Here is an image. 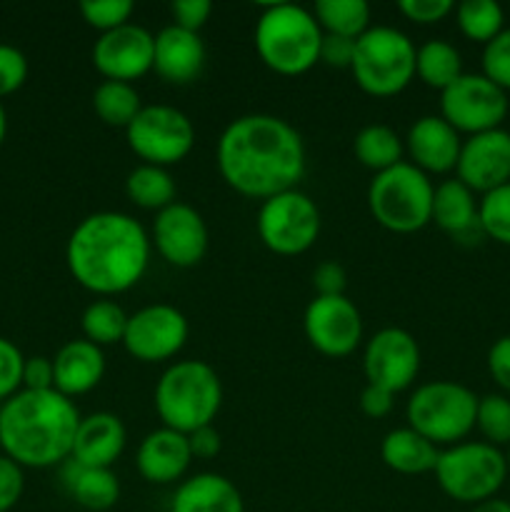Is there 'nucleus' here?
I'll return each mask as SVG.
<instances>
[{
  "label": "nucleus",
  "mask_w": 510,
  "mask_h": 512,
  "mask_svg": "<svg viewBox=\"0 0 510 512\" xmlns=\"http://www.w3.org/2000/svg\"><path fill=\"white\" fill-rule=\"evenodd\" d=\"M220 178L245 198L268 200L295 190L305 175V145L288 120L268 113L235 118L220 133Z\"/></svg>",
  "instance_id": "nucleus-1"
},
{
  "label": "nucleus",
  "mask_w": 510,
  "mask_h": 512,
  "mask_svg": "<svg viewBox=\"0 0 510 512\" xmlns=\"http://www.w3.org/2000/svg\"><path fill=\"white\" fill-rule=\"evenodd\" d=\"M150 248V235L133 215L100 210L75 225L65 245V263L80 288L110 298L143 280Z\"/></svg>",
  "instance_id": "nucleus-2"
},
{
  "label": "nucleus",
  "mask_w": 510,
  "mask_h": 512,
  "mask_svg": "<svg viewBox=\"0 0 510 512\" xmlns=\"http://www.w3.org/2000/svg\"><path fill=\"white\" fill-rule=\"evenodd\" d=\"M80 413L58 390H20L0 405V448L20 468H55L73 453Z\"/></svg>",
  "instance_id": "nucleus-3"
},
{
  "label": "nucleus",
  "mask_w": 510,
  "mask_h": 512,
  "mask_svg": "<svg viewBox=\"0 0 510 512\" xmlns=\"http://www.w3.org/2000/svg\"><path fill=\"white\" fill-rule=\"evenodd\" d=\"M253 43L265 68L295 78L320 63L323 30L313 10L293 3H270L255 20Z\"/></svg>",
  "instance_id": "nucleus-4"
},
{
  "label": "nucleus",
  "mask_w": 510,
  "mask_h": 512,
  "mask_svg": "<svg viewBox=\"0 0 510 512\" xmlns=\"http://www.w3.org/2000/svg\"><path fill=\"white\" fill-rule=\"evenodd\" d=\"M153 403L163 428L190 435L213 425L223 405V385L203 360H178L160 375Z\"/></svg>",
  "instance_id": "nucleus-5"
},
{
  "label": "nucleus",
  "mask_w": 510,
  "mask_h": 512,
  "mask_svg": "<svg viewBox=\"0 0 510 512\" xmlns=\"http://www.w3.org/2000/svg\"><path fill=\"white\" fill-rule=\"evenodd\" d=\"M415 45L403 30L390 25L368 28L355 40L353 73L355 85L373 98H393L403 93L415 78Z\"/></svg>",
  "instance_id": "nucleus-6"
},
{
  "label": "nucleus",
  "mask_w": 510,
  "mask_h": 512,
  "mask_svg": "<svg viewBox=\"0 0 510 512\" xmlns=\"http://www.w3.org/2000/svg\"><path fill=\"white\" fill-rule=\"evenodd\" d=\"M435 185L410 160L393 165L373 178L368 188L370 215L390 233H418L433 220Z\"/></svg>",
  "instance_id": "nucleus-7"
},
{
  "label": "nucleus",
  "mask_w": 510,
  "mask_h": 512,
  "mask_svg": "<svg viewBox=\"0 0 510 512\" xmlns=\"http://www.w3.org/2000/svg\"><path fill=\"white\" fill-rule=\"evenodd\" d=\"M478 395L455 380H433L410 395L405 418L408 428L438 445H458L475 430Z\"/></svg>",
  "instance_id": "nucleus-8"
},
{
  "label": "nucleus",
  "mask_w": 510,
  "mask_h": 512,
  "mask_svg": "<svg viewBox=\"0 0 510 512\" xmlns=\"http://www.w3.org/2000/svg\"><path fill=\"white\" fill-rule=\"evenodd\" d=\"M433 473L440 490L465 505L495 498L510 475L503 450L485 440H463L440 450Z\"/></svg>",
  "instance_id": "nucleus-9"
},
{
  "label": "nucleus",
  "mask_w": 510,
  "mask_h": 512,
  "mask_svg": "<svg viewBox=\"0 0 510 512\" xmlns=\"http://www.w3.org/2000/svg\"><path fill=\"white\" fill-rule=\"evenodd\" d=\"M125 140L145 165L168 170L170 165L183 163L195 148V125L173 105H143L125 128Z\"/></svg>",
  "instance_id": "nucleus-10"
},
{
  "label": "nucleus",
  "mask_w": 510,
  "mask_h": 512,
  "mask_svg": "<svg viewBox=\"0 0 510 512\" xmlns=\"http://www.w3.org/2000/svg\"><path fill=\"white\" fill-rule=\"evenodd\" d=\"M258 235L275 255H303L320 235V210L303 190H285L263 200L258 210Z\"/></svg>",
  "instance_id": "nucleus-11"
},
{
  "label": "nucleus",
  "mask_w": 510,
  "mask_h": 512,
  "mask_svg": "<svg viewBox=\"0 0 510 512\" xmlns=\"http://www.w3.org/2000/svg\"><path fill=\"white\" fill-rule=\"evenodd\" d=\"M505 115L508 93L483 73H463L440 93V118L468 138L503 128Z\"/></svg>",
  "instance_id": "nucleus-12"
},
{
  "label": "nucleus",
  "mask_w": 510,
  "mask_h": 512,
  "mask_svg": "<svg viewBox=\"0 0 510 512\" xmlns=\"http://www.w3.org/2000/svg\"><path fill=\"white\" fill-rule=\"evenodd\" d=\"M188 335V318L175 305L155 303L128 315L123 348L140 363H165L185 348Z\"/></svg>",
  "instance_id": "nucleus-13"
},
{
  "label": "nucleus",
  "mask_w": 510,
  "mask_h": 512,
  "mask_svg": "<svg viewBox=\"0 0 510 512\" xmlns=\"http://www.w3.org/2000/svg\"><path fill=\"white\" fill-rule=\"evenodd\" d=\"M308 343L325 358H345L363 340V318L353 300L345 295H315L303 315Z\"/></svg>",
  "instance_id": "nucleus-14"
},
{
  "label": "nucleus",
  "mask_w": 510,
  "mask_h": 512,
  "mask_svg": "<svg viewBox=\"0 0 510 512\" xmlns=\"http://www.w3.org/2000/svg\"><path fill=\"white\" fill-rule=\"evenodd\" d=\"M363 373L368 385L403 393L420 373L418 340L403 328H383L365 343Z\"/></svg>",
  "instance_id": "nucleus-15"
},
{
  "label": "nucleus",
  "mask_w": 510,
  "mask_h": 512,
  "mask_svg": "<svg viewBox=\"0 0 510 512\" xmlns=\"http://www.w3.org/2000/svg\"><path fill=\"white\" fill-rule=\"evenodd\" d=\"M155 35L143 25L128 23L103 33L93 45V65L105 80L130 83L153 70Z\"/></svg>",
  "instance_id": "nucleus-16"
},
{
  "label": "nucleus",
  "mask_w": 510,
  "mask_h": 512,
  "mask_svg": "<svg viewBox=\"0 0 510 512\" xmlns=\"http://www.w3.org/2000/svg\"><path fill=\"white\" fill-rule=\"evenodd\" d=\"M150 243L173 268H195L208 253V225L198 210L175 200L155 215Z\"/></svg>",
  "instance_id": "nucleus-17"
},
{
  "label": "nucleus",
  "mask_w": 510,
  "mask_h": 512,
  "mask_svg": "<svg viewBox=\"0 0 510 512\" xmlns=\"http://www.w3.org/2000/svg\"><path fill=\"white\" fill-rule=\"evenodd\" d=\"M455 178L473 193H490L510 183V133L505 128L470 135L463 140Z\"/></svg>",
  "instance_id": "nucleus-18"
},
{
  "label": "nucleus",
  "mask_w": 510,
  "mask_h": 512,
  "mask_svg": "<svg viewBox=\"0 0 510 512\" xmlns=\"http://www.w3.org/2000/svg\"><path fill=\"white\" fill-rule=\"evenodd\" d=\"M463 148V138L453 125L445 123L440 115H423L415 120L405 138V150L410 163L423 170L425 175H445L455 170Z\"/></svg>",
  "instance_id": "nucleus-19"
},
{
  "label": "nucleus",
  "mask_w": 510,
  "mask_h": 512,
  "mask_svg": "<svg viewBox=\"0 0 510 512\" xmlns=\"http://www.w3.org/2000/svg\"><path fill=\"white\" fill-rule=\"evenodd\" d=\"M190 463L193 455H190L188 435L170 428H158L145 435L135 455V468L150 485L175 483L188 473Z\"/></svg>",
  "instance_id": "nucleus-20"
},
{
  "label": "nucleus",
  "mask_w": 510,
  "mask_h": 512,
  "mask_svg": "<svg viewBox=\"0 0 510 512\" xmlns=\"http://www.w3.org/2000/svg\"><path fill=\"white\" fill-rule=\"evenodd\" d=\"M205 65V43L198 33L168 25L155 35L153 70L170 85H188L198 80Z\"/></svg>",
  "instance_id": "nucleus-21"
},
{
  "label": "nucleus",
  "mask_w": 510,
  "mask_h": 512,
  "mask_svg": "<svg viewBox=\"0 0 510 512\" xmlns=\"http://www.w3.org/2000/svg\"><path fill=\"white\" fill-rule=\"evenodd\" d=\"M125 440H128V433H125V425L118 415L90 413L80 418L70 460H75L83 468L110 470L123 455Z\"/></svg>",
  "instance_id": "nucleus-22"
},
{
  "label": "nucleus",
  "mask_w": 510,
  "mask_h": 512,
  "mask_svg": "<svg viewBox=\"0 0 510 512\" xmlns=\"http://www.w3.org/2000/svg\"><path fill=\"white\" fill-rule=\"evenodd\" d=\"M53 388L65 398H78L100 385L105 375L103 348L90 340H70L53 358Z\"/></svg>",
  "instance_id": "nucleus-23"
},
{
  "label": "nucleus",
  "mask_w": 510,
  "mask_h": 512,
  "mask_svg": "<svg viewBox=\"0 0 510 512\" xmlns=\"http://www.w3.org/2000/svg\"><path fill=\"white\" fill-rule=\"evenodd\" d=\"M448 235H453L458 243H473L475 238H483L478 218V200L468 185L458 178L443 180L435 188L433 195V220Z\"/></svg>",
  "instance_id": "nucleus-24"
},
{
  "label": "nucleus",
  "mask_w": 510,
  "mask_h": 512,
  "mask_svg": "<svg viewBox=\"0 0 510 512\" xmlns=\"http://www.w3.org/2000/svg\"><path fill=\"white\" fill-rule=\"evenodd\" d=\"M170 512H245L233 480L218 473H198L175 488Z\"/></svg>",
  "instance_id": "nucleus-25"
},
{
  "label": "nucleus",
  "mask_w": 510,
  "mask_h": 512,
  "mask_svg": "<svg viewBox=\"0 0 510 512\" xmlns=\"http://www.w3.org/2000/svg\"><path fill=\"white\" fill-rule=\"evenodd\" d=\"M60 478L70 498L90 512H105L120 500V483L113 470L83 468L68 458L60 470Z\"/></svg>",
  "instance_id": "nucleus-26"
},
{
  "label": "nucleus",
  "mask_w": 510,
  "mask_h": 512,
  "mask_svg": "<svg viewBox=\"0 0 510 512\" xmlns=\"http://www.w3.org/2000/svg\"><path fill=\"white\" fill-rule=\"evenodd\" d=\"M440 450L410 428H395L380 443V458L400 475L433 473Z\"/></svg>",
  "instance_id": "nucleus-27"
},
{
  "label": "nucleus",
  "mask_w": 510,
  "mask_h": 512,
  "mask_svg": "<svg viewBox=\"0 0 510 512\" xmlns=\"http://www.w3.org/2000/svg\"><path fill=\"white\" fill-rule=\"evenodd\" d=\"M415 75L423 85L443 93L463 75L460 50L448 40H428L415 50Z\"/></svg>",
  "instance_id": "nucleus-28"
},
{
  "label": "nucleus",
  "mask_w": 510,
  "mask_h": 512,
  "mask_svg": "<svg viewBox=\"0 0 510 512\" xmlns=\"http://www.w3.org/2000/svg\"><path fill=\"white\" fill-rule=\"evenodd\" d=\"M175 180L173 175L158 165L140 163L138 168L130 170L128 180H125V195L133 205L143 210H165L168 205L175 203Z\"/></svg>",
  "instance_id": "nucleus-29"
},
{
  "label": "nucleus",
  "mask_w": 510,
  "mask_h": 512,
  "mask_svg": "<svg viewBox=\"0 0 510 512\" xmlns=\"http://www.w3.org/2000/svg\"><path fill=\"white\" fill-rule=\"evenodd\" d=\"M353 153L375 175L403 163L405 143L388 125H365L353 140Z\"/></svg>",
  "instance_id": "nucleus-30"
},
{
  "label": "nucleus",
  "mask_w": 510,
  "mask_h": 512,
  "mask_svg": "<svg viewBox=\"0 0 510 512\" xmlns=\"http://www.w3.org/2000/svg\"><path fill=\"white\" fill-rule=\"evenodd\" d=\"M313 15L328 35L358 40L370 28V5L365 0H318Z\"/></svg>",
  "instance_id": "nucleus-31"
},
{
  "label": "nucleus",
  "mask_w": 510,
  "mask_h": 512,
  "mask_svg": "<svg viewBox=\"0 0 510 512\" xmlns=\"http://www.w3.org/2000/svg\"><path fill=\"white\" fill-rule=\"evenodd\" d=\"M93 110L110 128H128L135 115L143 110L140 95L135 85L118 83V80H103L93 93Z\"/></svg>",
  "instance_id": "nucleus-32"
},
{
  "label": "nucleus",
  "mask_w": 510,
  "mask_h": 512,
  "mask_svg": "<svg viewBox=\"0 0 510 512\" xmlns=\"http://www.w3.org/2000/svg\"><path fill=\"white\" fill-rule=\"evenodd\" d=\"M453 13L458 30L473 43L488 45L505 30V13L495 0H463Z\"/></svg>",
  "instance_id": "nucleus-33"
},
{
  "label": "nucleus",
  "mask_w": 510,
  "mask_h": 512,
  "mask_svg": "<svg viewBox=\"0 0 510 512\" xmlns=\"http://www.w3.org/2000/svg\"><path fill=\"white\" fill-rule=\"evenodd\" d=\"M80 328H83L85 340H90L98 348H105V345L123 343L125 328H128V315H125V310L118 303L100 298L83 310Z\"/></svg>",
  "instance_id": "nucleus-34"
},
{
  "label": "nucleus",
  "mask_w": 510,
  "mask_h": 512,
  "mask_svg": "<svg viewBox=\"0 0 510 512\" xmlns=\"http://www.w3.org/2000/svg\"><path fill=\"white\" fill-rule=\"evenodd\" d=\"M475 428L485 438V443L495 448L510 445V398L503 393H490L478 398Z\"/></svg>",
  "instance_id": "nucleus-35"
},
{
  "label": "nucleus",
  "mask_w": 510,
  "mask_h": 512,
  "mask_svg": "<svg viewBox=\"0 0 510 512\" xmlns=\"http://www.w3.org/2000/svg\"><path fill=\"white\" fill-rule=\"evenodd\" d=\"M478 218L485 238L510 245V183L490 190L478 200Z\"/></svg>",
  "instance_id": "nucleus-36"
},
{
  "label": "nucleus",
  "mask_w": 510,
  "mask_h": 512,
  "mask_svg": "<svg viewBox=\"0 0 510 512\" xmlns=\"http://www.w3.org/2000/svg\"><path fill=\"white\" fill-rule=\"evenodd\" d=\"M135 5L130 0H83L80 15L90 28L100 30V35L118 30L130 23Z\"/></svg>",
  "instance_id": "nucleus-37"
},
{
  "label": "nucleus",
  "mask_w": 510,
  "mask_h": 512,
  "mask_svg": "<svg viewBox=\"0 0 510 512\" xmlns=\"http://www.w3.org/2000/svg\"><path fill=\"white\" fill-rule=\"evenodd\" d=\"M483 75L505 93L510 90V28L483 48Z\"/></svg>",
  "instance_id": "nucleus-38"
},
{
  "label": "nucleus",
  "mask_w": 510,
  "mask_h": 512,
  "mask_svg": "<svg viewBox=\"0 0 510 512\" xmlns=\"http://www.w3.org/2000/svg\"><path fill=\"white\" fill-rule=\"evenodd\" d=\"M23 365L25 358L18 345L0 338V403L23 390Z\"/></svg>",
  "instance_id": "nucleus-39"
},
{
  "label": "nucleus",
  "mask_w": 510,
  "mask_h": 512,
  "mask_svg": "<svg viewBox=\"0 0 510 512\" xmlns=\"http://www.w3.org/2000/svg\"><path fill=\"white\" fill-rule=\"evenodd\" d=\"M28 80V58L15 45L0 43V98L13 95Z\"/></svg>",
  "instance_id": "nucleus-40"
},
{
  "label": "nucleus",
  "mask_w": 510,
  "mask_h": 512,
  "mask_svg": "<svg viewBox=\"0 0 510 512\" xmlns=\"http://www.w3.org/2000/svg\"><path fill=\"white\" fill-rule=\"evenodd\" d=\"M398 10L410 23L435 25L453 13L455 3H450V0H400Z\"/></svg>",
  "instance_id": "nucleus-41"
},
{
  "label": "nucleus",
  "mask_w": 510,
  "mask_h": 512,
  "mask_svg": "<svg viewBox=\"0 0 510 512\" xmlns=\"http://www.w3.org/2000/svg\"><path fill=\"white\" fill-rule=\"evenodd\" d=\"M25 475L15 460L0 455V512H10L23 498Z\"/></svg>",
  "instance_id": "nucleus-42"
},
{
  "label": "nucleus",
  "mask_w": 510,
  "mask_h": 512,
  "mask_svg": "<svg viewBox=\"0 0 510 512\" xmlns=\"http://www.w3.org/2000/svg\"><path fill=\"white\" fill-rule=\"evenodd\" d=\"M170 13H173V25L190 30V33H198L210 20L213 3L210 0H175L170 5Z\"/></svg>",
  "instance_id": "nucleus-43"
},
{
  "label": "nucleus",
  "mask_w": 510,
  "mask_h": 512,
  "mask_svg": "<svg viewBox=\"0 0 510 512\" xmlns=\"http://www.w3.org/2000/svg\"><path fill=\"white\" fill-rule=\"evenodd\" d=\"M345 285H348V275H345L343 265L335 263V260H325L313 270V288L323 298L345 295Z\"/></svg>",
  "instance_id": "nucleus-44"
},
{
  "label": "nucleus",
  "mask_w": 510,
  "mask_h": 512,
  "mask_svg": "<svg viewBox=\"0 0 510 512\" xmlns=\"http://www.w3.org/2000/svg\"><path fill=\"white\" fill-rule=\"evenodd\" d=\"M353 53H355L353 38L323 33V43H320V63H325L328 68H348L350 70Z\"/></svg>",
  "instance_id": "nucleus-45"
},
{
  "label": "nucleus",
  "mask_w": 510,
  "mask_h": 512,
  "mask_svg": "<svg viewBox=\"0 0 510 512\" xmlns=\"http://www.w3.org/2000/svg\"><path fill=\"white\" fill-rule=\"evenodd\" d=\"M488 370L500 390L510 395V335L495 340L488 350Z\"/></svg>",
  "instance_id": "nucleus-46"
},
{
  "label": "nucleus",
  "mask_w": 510,
  "mask_h": 512,
  "mask_svg": "<svg viewBox=\"0 0 510 512\" xmlns=\"http://www.w3.org/2000/svg\"><path fill=\"white\" fill-rule=\"evenodd\" d=\"M53 358H25L23 365V390H55L53 388Z\"/></svg>",
  "instance_id": "nucleus-47"
},
{
  "label": "nucleus",
  "mask_w": 510,
  "mask_h": 512,
  "mask_svg": "<svg viewBox=\"0 0 510 512\" xmlns=\"http://www.w3.org/2000/svg\"><path fill=\"white\" fill-rule=\"evenodd\" d=\"M393 405H395V395L390 393V390L378 388V385H365V390L360 393V410L373 420L388 418Z\"/></svg>",
  "instance_id": "nucleus-48"
},
{
  "label": "nucleus",
  "mask_w": 510,
  "mask_h": 512,
  "mask_svg": "<svg viewBox=\"0 0 510 512\" xmlns=\"http://www.w3.org/2000/svg\"><path fill=\"white\" fill-rule=\"evenodd\" d=\"M190 455L193 460H213L215 455L220 453V433L213 428V425H205V428L195 430V433L188 435Z\"/></svg>",
  "instance_id": "nucleus-49"
},
{
  "label": "nucleus",
  "mask_w": 510,
  "mask_h": 512,
  "mask_svg": "<svg viewBox=\"0 0 510 512\" xmlns=\"http://www.w3.org/2000/svg\"><path fill=\"white\" fill-rule=\"evenodd\" d=\"M470 512H510V503L508 500L490 498V500H485V503L473 505V510Z\"/></svg>",
  "instance_id": "nucleus-50"
},
{
  "label": "nucleus",
  "mask_w": 510,
  "mask_h": 512,
  "mask_svg": "<svg viewBox=\"0 0 510 512\" xmlns=\"http://www.w3.org/2000/svg\"><path fill=\"white\" fill-rule=\"evenodd\" d=\"M5 135H8V115H5L3 103H0V148L5 143Z\"/></svg>",
  "instance_id": "nucleus-51"
},
{
  "label": "nucleus",
  "mask_w": 510,
  "mask_h": 512,
  "mask_svg": "<svg viewBox=\"0 0 510 512\" xmlns=\"http://www.w3.org/2000/svg\"><path fill=\"white\" fill-rule=\"evenodd\" d=\"M505 460H508V473H510V445H508V453H505Z\"/></svg>",
  "instance_id": "nucleus-52"
}]
</instances>
